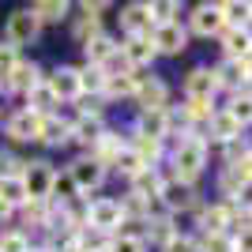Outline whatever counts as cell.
Segmentation results:
<instances>
[{"instance_id":"cell-1","label":"cell","mask_w":252,"mask_h":252,"mask_svg":"<svg viewBox=\"0 0 252 252\" xmlns=\"http://www.w3.org/2000/svg\"><path fill=\"white\" fill-rule=\"evenodd\" d=\"M203 166H207V143H203V139L189 136V139H181L177 147H173V169H177L181 181L192 185V181L203 173Z\"/></svg>"},{"instance_id":"cell-2","label":"cell","mask_w":252,"mask_h":252,"mask_svg":"<svg viewBox=\"0 0 252 252\" xmlns=\"http://www.w3.org/2000/svg\"><path fill=\"white\" fill-rule=\"evenodd\" d=\"M125 222V207L121 200H94L87 207V230H98V233H117V226Z\"/></svg>"},{"instance_id":"cell-3","label":"cell","mask_w":252,"mask_h":252,"mask_svg":"<svg viewBox=\"0 0 252 252\" xmlns=\"http://www.w3.org/2000/svg\"><path fill=\"white\" fill-rule=\"evenodd\" d=\"M53 181H57V173L49 169V162H27L23 185H27V196H31V200H49Z\"/></svg>"},{"instance_id":"cell-4","label":"cell","mask_w":252,"mask_h":252,"mask_svg":"<svg viewBox=\"0 0 252 252\" xmlns=\"http://www.w3.org/2000/svg\"><path fill=\"white\" fill-rule=\"evenodd\" d=\"M38 31H42V19L31 11H11V19H8V42L19 49V45H31L34 38H38Z\"/></svg>"},{"instance_id":"cell-5","label":"cell","mask_w":252,"mask_h":252,"mask_svg":"<svg viewBox=\"0 0 252 252\" xmlns=\"http://www.w3.org/2000/svg\"><path fill=\"white\" fill-rule=\"evenodd\" d=\"M215 91H219V79H215L211 68H192V72L185 75V94H189V102L207 105Z\"/></svg>"},{"instance_id":"cell-6","label":"cell","mask_w":252,"mask_h":252,"mask_svg":"<svg viewBox=\"0 0 252 252\" xmlns=\"http://www.w3.org/2000/svg\"><path fill=\"white\" fill-rule=\"evenodd\" d=\"M8 136L15 143H31V139H42V117L31 113V109H19V113L8 117Z\"/></svg>"},{"instance_id":"cell-7","label":"cell","mask_w":252,"mask_h":252,"mask_svg":"<svg viewBox=\"0 0 252 252\" xmlns=\"http://www.w3.org/2000/svg\"><path fill=\"white\" fill-rule=\"evenodd\" d=\"M68 177L75 181L79 192H94V189H102V181H105V166H98L94 158H79V162H72Z\"/></svg>"},{"instance_id":"cell-8","label":"cell","mask_w":252,"mask_h":252,"mask_svg":"<svg viewBox=\"0 0 252 252\" xmlns=\"http://www.w3.org/2000/svg\"><path fill=\"white\" fill-rule=\"evenodd\" d=\"M158 200L166 203V211H189V207H196V189H192L189 181L173 177V181L162 185V196H158Z\"/></svg>"},{"instance_id":"cell-9","label":"cell","mask_w":252,"mask_h":252,"mask_svg":"<svg viewBox=\"0 0 252 252\" xmlns=\"http://www.w3.org/2000/svg\"><path fill=\"white\" fill-rule=\"evenodd\" d=\"M222 49L230 61H252V34L249 27H226L222 31Z\"/></svg>"},{"instance_id":"cell-10","label":"cell","mask_w":252,"mask_h":252,"mask_svg":"<svg viewBox=\"0 0 252 252\" xmlns=\"http://www.w3.org/2000/svg\"><path fill=\"white\" fill-rule=\"evenodd\" d=\"M192 31L211 38V34H222L226 31V19H222V4H200L192 11Z\"/></svg>"},{"instance_id":"cell-11","label":"cell","mask_w":252,"mask_h":252,"mask_svg":"<svg viewBox=\"0 0 252 252\" xmlns=\"http://www.w3.org/2000/svg\"><path fill=\"white\" fill-rule=\"evenodd\" d=\"M151 42H155L158 53H181L189 45V34H185L181 23H166V27H155V31H151Z\"/></svg>"},{"instance_id":"cell-12","label":"cell","mask_w":252,"mask_h":252,"mask_svg":"<svg viewBox=\"0 0 252 252\" xmlns=\"http://www.w3.org/2000/svg\"><path fill=\"white\" fill-rule=\"evenodd\" d=\"M121 53H125V61L132 64V68H147V64L158 57L155 42H151V34H136V38H128V42L121 45Z\"/></svg>"},{"instance_id":"cell-13","label":"cell","mask_w":252,"mask_h":252,"mask_svg":"<svg viewBox=\"0 0 252 252\" xmlns=\"http://www.w3.org/2000/svg\"><path fill=\"white\" fill-rule=\"evenodd\" d=\"M121 27L128 31V38H136V34H151V31H155L151 4H128V8L121 11Z\"/></svg>"},{"instance_id":"cell-14","label":"cell","mask_w":252,"mask_h":252,"mask_svg":"<svg viewBox=\"0 0 252 252\" xmlns=\"http://www.w3.org/2000/svg\"><path fill=\"white\" fill-rule=\"evenodd\" d=\"M105 136V125H102V117L98 113H83L79 121H72V139L75 143H83V147L94 151V143Z\"/></svg>"},{"instance_id":"cell-15","label":"cell","mask_w":252,"mask_h":252,"mask_svg":"<svg viewBox=\"0 0 252 252\" xmlns=\"http://www.w3.org/2000/svg\"><path fill=\"white\" fill-rule=\"evenodd\" d=\"M215 79H219V87H230V91H241L245 83H249V61H226L215 68Z\"/></svg>"},{"instance_id":"cell-16","label":"cell","mask_w":252,"mask_h":252,"mask_svg":"<svg viewBox=\"0 0 252 252\" xmlns=\"http://www.w3.org/2000/svg\"><path fill=\"white\" fill-rule=\"evenodd\" d=\"M57 98H79V68H57V72L45 79Z\"/></svg>"},{"instance_id":"cell-17","label":"cell","mask_w":252,"mask_h":252,"mask_svg":"<svg viewBox=\"0 0 252 252\" xmlns=\"http://www.w3.org/2000/svg\"><path fill=\"white\" fill-rule=\"evenodd\" d=\"M139 136L162 143V139L169 136V113L166 109H143V113H139Z\"/></svg>"},{"instance_id":"cell-18","label":"cell","mask_w":252,"mask_h":252,"mask_svg":"<svg viewBox=\"0 0 252 252\" xmlns=\"http://www.w3.org/2000/svg\"><path fill=\"white\" fill-rule=\"evenodd\" d=\"M207 132H211V139H215V143H233V139H241V125H237L226 109H222V113H211Z\"/></svg>"},{"instance_id":"cell-19","label":"cell","mask_w":252,"mask_h":252,"mask_svg":"<svg viewBox=\"0 0 252 252\" xmlns=\"http://www.w3.org/2000/svg\"><path fill=\"white\" fill-rule=\"evenodd\" d=\"M38 83H42V72H38L34 64H23L19 61V64H15V72L4 79V91H23V94H31Z\"/></svg>"},{"instance_id":"cell-20","label":"cell","mask_w":252,"mask_h":252,"mask_svg":"<svg viewBox=\"0 0 252 252\" xmlns=\"http://www.w3.org/2000/svg\"><path fill=\"white\" fill-rule=\"evenodd\" d=\"M162 185H166V181L155 173V166H147L139 177H132V196H139L143 203H151V200H158V196H162Z\"/></svg>"},{"instance_id":"cell-21","label":"cell","mask_w":252,"mask_h":252,"mask_svg":"<svg viewBox=\"0 0 252 252\" xmlns=\"http://www.w3.org/2000/svg\"><path fill=\"white\" fill-rule=\"evenodd\" d=\"M136 102L143 105V109H166V83H162V79H139Z\"/></svg>"},{"instance_id":"cell-22","label":"cell","mask_w":252,"mask_h":252,"mask_svg":"<svg viewBox=\"0 0 252 252\" xmlns=\"http://www.w3.org/2000/svg\"><path fill=\"white\" fill-rule=\"evenodd\" d=\"M233 222V207H226V203H215V207H207L200 215V226L203 233H226V226Z\"/></svg>"},{"instance_id":"cell-23","label":"cell","mask_w":252,"mask_h":252,"mask_svg":"<svg viewBox=\"0 0 252 252\" xmlns=\"http://www.w3.org/2000/svg\"><path fill=\"white\" fill-rule=\"evenodd\" d=\"M72 139V121H61V117H42V143L49 147H61Z\"/></svg>"},{"instance_id":"cell-24","label":"cell","mask_w":252,"mask_h":252,"mask_svg":"<svg viewBox=\"0 0 252 252\" xmlns=\"http://www.w3.org/2000/svg\"><path fill=\"white\" fill-rule=\"evenodd\" d=\"M121 151H125V143H121V136H113V132H105V136H102V139H98V143H94V151H91V158H94L98 166H105V169H109V166H113V162H117V155H121Z\"/></svg>"},{"instance_id":"cell-25","label":"cell","mask_w":252,"mask_h":252,"mask_svg":"<svg viewBox=\"0 0 252 252\" xmlns=\"http://www.w3.org/2000/svg\"><path fill=\"white\" fill-rule=\"evenodd\" d=\"M83 53H87V64L91 68H102L109 57L117 53V45H113V38H105V34H98V38H91V42H83Z\"/></svg>"},{"instance_id":"cell-26","label":"cell","mask_w":252,"mask_h":252,"mask_svg":"<svg viewBox=\"0 0 252 252\" xmlns=\"http://www.w3.org/2000/svg\"><path fill=\"white\" fill-rule=\"evenodd\" d=\"M0 200L8 203V207H27V185L23 177H0Z\"/></svg>"},{"instance_id":"cell-27","label":"cell","mask_w":252,"mask_h":252,"mask_svg":"<svg viewBox=\"0 0 252 252\" xmlns=\"http://www.w3.org/2000/svg\"><path fill=\"white\" fill-rule=\"evenodd\" d=\"M53 105H57V94H53L45 83H38L31 94H27V109L38 113V117H53Z\"/></svg>"},{"instance_id":"cell-28","label":"cell","mask_w":252,"mask_h":252,"mask_svg":"<svg viewBox=\"0 0 252 252\" xmlns=\"http://www.w3.org/2000/svg\"><path fill=\"white\" fill-rule=\"evenodd\" d=\"M245 185H249V173H245V166H226V173H222L219 189L226 192V196H241Z\"/></svg>"},{"instance_id":"cell-29","label":"cell","mask_w":252,"mask_h":252,"mask_svg":"<svg viewBox=\"0 0 252 252\" xmlns=\"http://www.w3.org/2000/svg\"><path fill=\"white\" fill-rule=\"evenodd\" d=\"M222 19H226V27H245V23L252 19V4H245V0L222 4Z\"/></svg>"},{"instance_id":"cell-30","label":"cell","mask_w":252,"mask_h":252,"mask_svg":"<svg viewBox=\"0 0 252 252\" xmlns=\"http://www.w3.org/2000/svg\"><path fill=\"white\" fill-rule=\"evenodd\" d=\"M226 113H230L241 128L252 125V94H249V91H245V94H233V102L226 105Z\"/></svg>"},{"instance_id":"cell-31","label":"cell","mask_w":252,"mask_h":252,"mask_svg":"<svg viewBox=\"0 0 252 252\" xmlns=\"http://www.w3.org/2000/svg\"><path fill=\"white\" fill-rule=\"evenodd\" d=\"M113 166L121 169L125 177H139V173L147 169V162H143V158H139V155H136V151H132V147H125V151H121V155H117V162H113Z\"/></svg>"},{"instance_id":"cell-32","label":"cell","mask_w":252,"mask_h":252,"mask_svg":"<svg viewBox=\"0 0 252 252\" xmlns=\"http://www.w3.org/2000/svg\"><path fill=\"white\" fill-rule=\"evenodd\" d=\"M109 252H147V241L136 233H113L109 237Z\"/></svg>"},{"instance_id":"cell-33","label":"cell","mask_w":252,"mask_h":252,"mask_svg":"<svg viewBox=\"0 0 252 252\" xmlns=\"http://www.w3.org/2000/svg\"><path fill=\"white\" fill-rule=\"evenodd\" d=\"M34 15L42 23H57V19L68 15V4H64V0H42V4H34Z\"/></svg>"},{"instance_id":"cell-34","label":"cell","mask_w":252,"mask_h":252,"mask_svg":"<svg viewBox=\"0 0 252 252\" xmlns=\"http://www.w3.org/2000/svg\"><path fill=\"white\" fill-rule=\"evenodd\" d=\"M83 91H91V94H98V91H105V75H102V68H79V94Z\"/></svg>"},{"instance_id":"cell-35","label":"cell","mask_w":252,"mask_h":252,"mask_svg":"<svg viewBox=\"0 0 252 252\" xmlns=\"http://www.w3.org/2000/svg\"><path fill=\"white\" fill-rule=\"evenodd\" d=\"M23 219H27V226H49V211H45V200H27V207H23Z\"/></svg>"},{"instance_id":"cell-36","label":"cell","mask_w":252,"mask_h":252,"mask_svg":"<svg viewBox=\"0 0 252 252\" xmlns=\"http://www.w3.org/2000/svg\"><path fill=\"white\" fill-rule=\"evenodd\" d=\"M136 87H139L136 75H121V79H105V94H113V98H121V94H136Z\"/></svg>"},{"instance_id":"cell-37","label":"cell","mask_w":252,"mask_h":252,"mask_svg":"<svg viewBox=\"0 0 252 252\" xmlns=\"http://www.w3.org/2000/svg\"><path fill=\"white\" fill-rule=\"evenodd\" d=\"M200 252H237V249H233V237H226V233H203Z\"/></svg>"},{"instance_id":"cell-38","label":"cell","mask_w":252,"mask_h":252,"mask_svg":"<svg viewBox=\"0 0 252 252\" xmlns=\"http://www.w3.org/2000/svg\"><path fill=\"white\" fill-rule=\"evenodd\" d=\"M132 151H136L139 158H143V162H155L158 158V151H162V143H158V139H147V136H136V143H132Z\"/></svg>"},{"instance_id":"cell-39","label":"cell","mask_w":252,"mask_h":252,"mask_svg":"<svg viewBox=\"0 0 252 252\" xmlns=\"http://www.w3.org/2000/svg\"><path fill=\"white\" fill-rule=\"evenodd\" d=\"M177 4H169V0H162V4H151V19H155V27H166V23H177L173 15H177Z\"/></svg>"},{"instance_id":"cell-40","label":"cell","mask_w":252,"mask_h":252,"mask_svg":"<svg viewBox=\"0 0 252 252\" xmlns=\"http://www.w3.org/2000/svg\"><path fill=\"white\" fill-rule=\"evenodd\" d=\"M249 143H245V136L241 139H233V143H226V162H230V166H245V162H249Z\"/></svg>"},{"instance_id":"cell-41","label":"cell","mask_w":252,"mask_h":252,"mask_svg":"<svg viewBox=\"0 0 252 252\" xmlns=\"http://www.w3.org/2000/svg\"><path fill=\"white\" fill-rule=\"evenodd\" d=\"M15 64H19V53H15L11 42H4L0 45V79H8V75L15 72Z\"/></svg>"},{"instance_id":"cell-42","label":"cell","mask_w":252,"mask_h":252,"mask_svg":"<svg viewBox=\"0 0 252 252\" xmlns=\"http://www.w3.org/2000/svg\"><path fill=\"white\" fill-rule=\"evenodd\" d=\"M0 252H31V245H27V237L23 233H0Z\"/></svg>"},{"instance_id":"cell-43","label":"cell","mask_w":252,"mask_h":252,"mask_svg":"<svg viewBox=\"0 0 252 252\" xmlns=\"http://www.w3.org/2000/svg\"><path fill=\"white\" fill-rule=\"evenodd\" d=\"M23 173H27V162H19L11 155H0V177H23Z\"/></svg>"},{"instance_id":"cell-44","label":"cell","mask_w":252,"mask_h":252,"mask_svg":"<svg viewBox=\"0 0 252 252\" xmlns=\"http://www.w3.org/2000/svg\"><path fill=\"white\" fill-rule=\"evenodd\" d=\"M162 249H166V252H200V245L192 241V237H185V233H173Z\"/></svg>"},{"instance_id":"cell-45","label":"cell","mask_w":252,"mask_h":252,"mask_svg":"<svg viewBox=\"0 0 252 252\" xmlns=\"http://www.w3.org/2000/svg\"><path fill=\"white\" fill-rule=\"evenodd\" d=\"M75 192H79V189H75V181H72V177H57V181H53V196H57L61 203H68Z\"/></svg>"},{"instance_id":"cell-46","label":"cell","mask_w":252,"mask_h":252,"mask_svg":"<svg viewBox=\"0 0 252 252\" xmlns=\"http://www.w3.org/2000/svg\"><path fill=\"white\" fill-rule=\"evenodd\" d=\"M233 249L237 252H252V219L245 226H237V237H233Z\"/></svg>"},{"instance_id":"cell-47","label":"cell","mask_w":252,"mask_h":252,"mask_svg":"<svg viewBox=\"0 0 252 252\" xmlns=\"http://www.w3.org/2000/svg\"><path fill=\"white\" fill-rule=\"evenodd\" d=\"M11 211H15V207H8V203H4V200H0V222H4V219H8V215H11Z\"/></svg>"},{"instance_id":"cell-48","label":"cell","mask_w":252,"mask_h":252,"mask_svg":"<svg viewBox=\"0 0 252 252\" xmlns=\"http://www.w3.org/2000/svg\"><path fill=\"white\" fill-rule=\"evenodd\" d=\"M245 173H249V181H252V155H249V162H245Z\"/></svg>"},{"instance_id":"cell-49","label":"cell","mask_w":252,"mask_h":252,"mask_svg":"<svg viewBox=\"0 0 252 252\" xmlns=\"http://www.w3.org/2000/svg\"><path fill=\"white\" fill-rule=\"evenodd\" d=\"M64 252H83V249H79V245H68V249H64Z\"/></svg>"},{"instance_id":"cell-50","label":"cell","mask_w":252,"mask_h":252,"mask_svg":"<svg viewBox=\"0 0 252 252\" xmlns=\"http://www.w3.org/2000/svg\"><path fill=\"white\" fill-rule=\"evenodd\" d=\"M249 83H252V61H249Z\"/></svg>"},{"instance_id":"cell-51","label":"cell","mask_w":252,"mask_h":252,"mask_svg":"<svg viewBox=\"0 0 252 252\" xmlns=\"http://www.w3.org/2000/svg\"><path fill=\"white\" fill-rule=\"evenodd\" d=\"M31 252H49V249H31Z\"/></svg>"},{"instance_id":"cell-52","label":"cell","mask_w":252,"mask_h":252,"mask_svg":"<svg viewBox=\"0 0 252 252\" xmlns=\"http://www.w3.org/2000/svg\"><path fill=\"white\" fill-rule=\"evenodd\" d=\"M102 252H109V249H102Z\"/></svg>"}]
</instances>
